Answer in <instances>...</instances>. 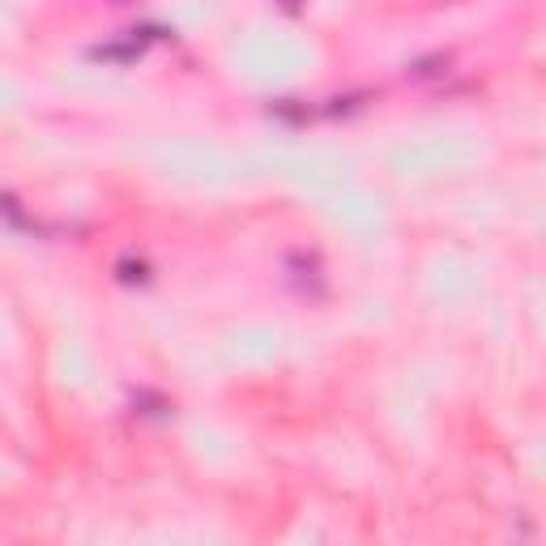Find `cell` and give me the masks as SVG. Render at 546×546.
<instances>
[{
  "mask_svg": "<svg viewBox=\"0 0 546 546\" xmlns=\"http://www.w3.org/2000/svg\"><path fill=\"white\" fill-rule=\"evenodd\" d=\"M120 5H128V0H120Z\"/></svg>",
  "mask_w": 546,
  "mask_h": 546,
  "instance_id": "2",
  "label": "cell"
},
{
  "mask_svg": "<svg viewBox=\"0 0 546 546\" xmlns=\"http://www.w3.org/2000/svg\"><path fill=\"white\" fill-rule=\"evenodd\" d=\"M116 273H120V282H150V265L146 261H120Z\"/></svg>",
  "mask_w": 546,
  "mask_h": 546,
  "instance_id": "1",
  "label": "cell"
}]
</instances>
